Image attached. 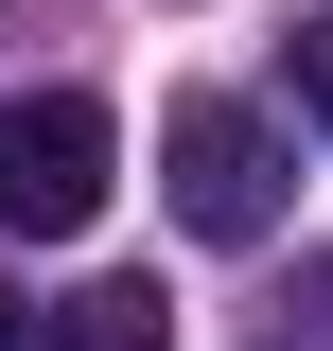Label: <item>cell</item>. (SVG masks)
I'll return each instance as SVG.
<instances>
[{
    "label": "cell",
    "mask_w": 333,
    "mask_h": 351,
    "mask_svg": "<svg viewBox=\"0 0 333 351\" xmlns=\"http://www.w3.org/2000/svg\"><path fill=\"white\" fill-rule=\"evenodd\" d=\"M18 334H36V316H18V299H0V351H18Z\"/></svg>",
    "instance_id": "obj_6"
},
{
    "label": "cell",
    "mask_w": 333,
    "mask_h": 351,
    "mask_svg": "<svg viewBox=\"0 0 333 351\" xmlns=\"http://www.w3.org/2000/svg\"><path fill=\"white\" fill-rule=\"evenodd\" d=\"M18 351H175V316H158V281H88V299H53Z\"/></svg>",
    "instance_id": "obj_3"
},
{
    "label": "cell",
    "mask_w": 333,
    "mask_h": 351,
    "mask_svg": "<svg viewBox=\"0 0 333 351\" xmlns=\"http://www.w3.org/2000/svg\"><path fill=\"white\" fill-rule=\"evenodd\" d=\"M281 88H298V123L333 141V18H298V36H281Z\"/></svg>",
    "instance_id": "obj_4"
},
{
    "label": "cell",
    "mask_w": 333,
    "mask_h": 351,
    "mask_svg": "<svg viewBox=\"0 0 333 351\" xmlns=\"http://www.w3.org/2000/svg\"><path fill=\"white\" fill-rule=\"evenodd\" d=\"M298 316H316V334H333V263H298Z\"/></svg>",
    "instance_id": "obj_5"
},
{
    "label": "cell",
    "mask_w": 333,
    "mask_h": 351,
    "mask_svg": "<svg viewBox=\"0 0 333 351\" xmlns=\"http://www.w3.org/2000/svg\"><path fill=\"white\" fill-rule=\"evenodd\" d=\"M281 123L263 106H228V88H193V106H158V193H175V228L193 246H263L281 228Z\"/></svg>",
    "instance_id": "obj_1"
},
{
    "label": "cell",
    "mask_w": 333,
    "mask_h": 351,
    "mask_svg": "<svg viewBox=\"0 0 333 351\" xmlns=\"http://www.w3.org/2000/svg\"><path fill=\"white\" fill-rule=\"evenodd\" d=\"M106 176H123V123L88 88H0V228L18 246H71L106 211Z\"/></svg>",
    "instance_id": "obj_2"
}]
</instances>
